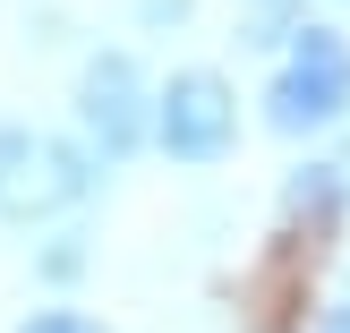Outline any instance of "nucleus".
Returning <instances> with one entry per match:
<instances>
[{
    "label": "nucleus",
    "mask_w": 350,
    "mask_h": 333,
    "mask_svg": "<svg viewBox=\"0 0 350 333\" xmlns=\"http://www.w3.org/2000/svg\"><path fill=\"white\" fill-rule=\"evenodd\" d=\"M9 333H111V325H103L94 308H77V299H43V308H26Z\"/></svg>",
    "instance_id": "obj_8"
},
{
    "label": "nucleus",
    "mask_w": 350,
    "mask_h": 333,
    "mask_svg": "<svg viewBox=\"0 0 350 333\" xmlns=\"http://www.w3.org/2000/svg\"><path fill=\"white\" fill-rule=\"evenodd\" d=\"M68 120H77L85 154H94L103 171L137 163V154H154V77L146 60H137L129 43H94L77 51V77H68Z\"/></svg>",
    "instance_id": "obj_3"
},
{
    "label": "nucleus",
    "mask_w": 350,
    "mask_h": 333,
    "mask_svg": "<svg viewBox=\"0 0 350 333\" xmlns=\"http://www.w3.org/2000/svg\"><path fill=\"white\" fill-rule=\"evenodd\" d=\"M239 129H248L239 85L222 77L214 60H188V68H171V77H154V154H163V163L222 171L239 154Z\"/></svg>",
    "instance_id": "obj_4"
},
{
    "label": "nucleus",
    "mask_w": 350,
    "mask_h": 333,
    "mask_svg": "<svg viewBox=\"0 0 350 333\" xmlns=\"http://www.w3.org/2000/svg\"><path fill=\"white\" fill-rule=\"evenodd\" d=\"M308 26V0H239V17H231V43L239 51H291V34Z\"/></svg>",
    "instance_id": "obj_7"
},
{
    "label": "nucleus",
    "mask_w": 350,
    "mask_h": 333,
    "mask_svg": "<svg viewBox=\"0 0 350 333\" xmlns=\"http://www.w3.org/2000/svg\"><path fill=\"white\" fill-rule=\"evenodd\" d=\"M111 171L85 154V137L34 129V120H0V222L17 231H43V222H68Z\"/></svg>",
    "instance_id": "obj_2"
},
{
    "label": "nucleus",
    "mask_w": 350,
    "mask_h": 333,
    "mask_svg": "<svg viewBox=\"0 0 350 333\" xmlns=\"http://www.w3.org/2000/svg\"><path fill=\"white\" fill-rule=\"evenodd\" d=\"M26 265H34V282H43V291L85 282V265H94V231H85V222H60V231H43V239L26 248Z\"/></svg>",
    "instance_id": "obj_6"
},
{
    "label": "nucleus",
    "mask_w": 350,
    "mask_h": 333,
    "mask_svg": "<svg viewBox=\"0 0 350 333\" xmlns=\"http://www.w3.org/2000/svg\"><path fill=\"white\" fill-rule=\"evenodd\" d=\"M256 120H265V137H282V146H334L350 129V34L334 17H308V26L291 34V51H273Z\"/></svg>",
    "instance_id": "obj_1"
},
{
    "label": "nucleus",
    "mask_w": 350,
    "mask_h": 333,
    "mask_svg": "<svg viewBox=\"0 0 350 333\" xmlns=\"http://www.w3.org/2000/svg\"><path fill=\"white\" fill-rule=\"evenodd\" d=\"M317 333H350V291H334V299L317 308Z\"/></svg>",
    "instance_id": "obj_10"
},
{
    "label": "nucleus",
    "mask_w": 350,
    "mask_h": 333,
    "mask_svg": "<svg viewBox=\"0 0 350 333\" xmlns=\"http://www.w3.org/2000/svg\"><path fill=\"white\" fill-rule=\"evenodd\" d=\"M334 9H350V0H334Z\"/></svg>",
    "instance_id": "obj_11"
},
{
    "label": "nucleus",
    "mask_w": 350,
    "mask_h": 333,
    "mask_svg": "<svg viewBox=\"0 0 350 333\" xmlns=\"http://www.w3.org/2000/svg\"><path fill=\"white\" fill-rule=\"evenodd\" d=\"M129 17H137V34H180L197 17V0H129Z\"/></svg>",
    "instance_id": "obj_9"
},
{
    "label": "nucleus",
    "mask_w": 350,
    "mask_h": 333,
    "mask_svg": "<svg viewBox=\"0 0 350 333\" xmlns=\"http://www.w3.org/2000/svg\"><path fill=\"white\" fill-rule=\"evenodd\" d=\"M273 214H282L291 231H299V222H308V231H334V222L350 214V163L308 146L299 163L282 171V188H273Z\"/></svg>",
    "instance_id": "obj_5"
},
{
    "label": "nucleus",
    "mask_w": 350,
    "mask_h": 333,
    "mask_svg": "<svg viewBox=\"0 0 350 333\" xmlns=\"http://www.w3.org/2000/svg\"><path fill=\"white\" fill-rule=\"evenodd\" d=\"M308 333H317V325H308Z\"/></svg>",
    "instance_id": "obj_12"
}]
</instances>
